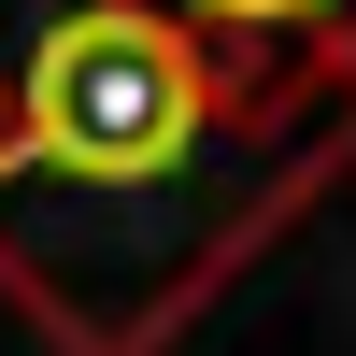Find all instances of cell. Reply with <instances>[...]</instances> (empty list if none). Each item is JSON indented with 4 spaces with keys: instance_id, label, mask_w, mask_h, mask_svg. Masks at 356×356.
Wrapping results in <instances>:
<instances>
[{
    "instance_id": "6da1fadb",
    "label": "cell",
    "mask_w": 356,
    "mask_h": 356,
    "mask_svg": "<svg viewBox=\"0 0 356 356\" xmlns=\"http://www.w3.org/2000/svg\"><path fill=\"white\" fill-rule=\"evenodd\" d=\"M342 143L356 72L271 86L143 0H0V285L72 356H157Z\"/></svg>"
},
{
    "instance_id": "7a4b0ae2",
    "label": "cell",
    "mask_w": 356,
    "mask_h": 356,
    "mask_svg": "<svg viewBox=\"0 0 356 356\" xmlns=\"http://www.w3.org/2000/svg\"><path fill=\"white\" fill-rule=\"evenodd\" d=\"M143 15H171L186 43H214L228 72H271V86L356 72V0H143Z\"/></svg>"
}]
</instances>
